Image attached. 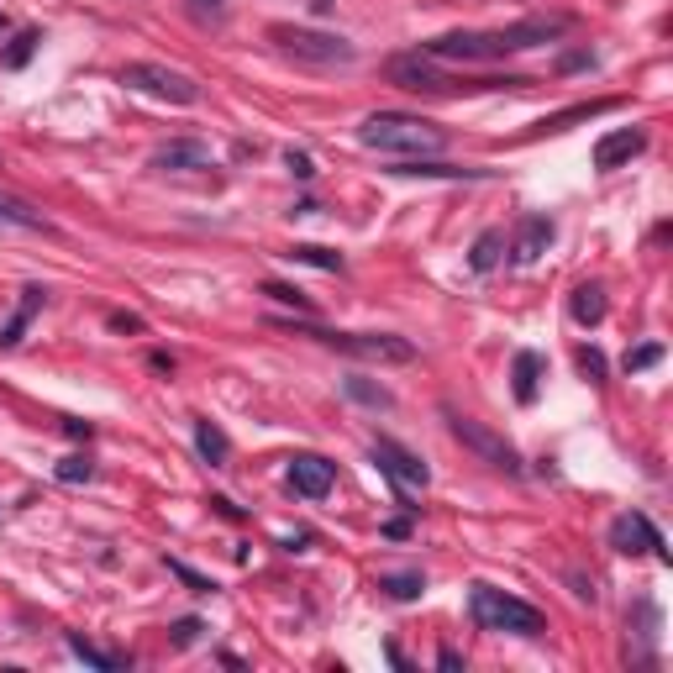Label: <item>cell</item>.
Wrapping results in <instances>:
<instances>
[{"mask_svg": "<svg viewBox=\"0 0 673 673\" xmlns=\"http://www.w3.org/2000/svg\"><path fill=\"white\" fill-rule=\"evenodd\" d=\"M358 142L374 153H395V158H432L447 148V132L437 121L411 116V111H374V116H363Z\"/></svg>", "mask_w": 673, "mask_h": 673, "instance_id": "cell-1", "label": "cell"}, {"mask_svg": "<svg viewBox=\"0 0 673 673\" xmlns=\"http://www.w3.org/2000/svg\"><path fill=\"white\" fill-rule=\"evenodd\" d=\"M274 326H284V332H300V337H316L326 342V348L348 353L358 363H416V342L411 337H395V332H332V326H316L311 316H279Z\"/></svg>", "mask_w": 673, "mask_h": 673, "instance_id": "cell-2", "label": "cell"}, {"mask_svg": "<svg viewBox=\"0 0 673 673\" xmlns=\"http://www.w3.org/2000/svg\"><path fill=\"white\" fill-rule=\"evenodd\" d=\"M468 610H474L479 631H511V637H542V631H547L537 605L505 595V589H495V584H474V589H468Z\"/></svg>", "mask_w": 673, "mask_h": 673, "instance_id": "cell-3", "label": "cell"}, {"mask_svg": "<svg viewBox=\"0 0 673 673\" xmlns=\"http://www.w3.org/2000/svg\"><path fill=\"white\" fill-rule=\"evenodd\" d=\"M269 43L279 48V53H290V58H300V64H316V69H348L353 58H358V48L348 43V37H337V32H316V27H295V22H274L269 27Z\"/></svg>", "mask_w": 673, "mask_h": 673, "instance_id": "cell-4", "label": "cell"}, {"mask_svg": "<svg viewBox=\"0 0 673 673\" xmlns=\"http://www.w3.org/2000/svg\"><path fill=\"white\" fill-rule=\"evenodd\" d=\"M121 85L153 95V100H169V106H195V100H200L195 79L169 69V64H127V69H121Z\"/></svg>", "mask_w": 673, "mask_h": 673, "instance_id": "cell-5", "label": "cell"}, {"mask_svg": "<svg viewBox=\"0 0 673 673\" xmlns=\"http://www.w3.org/2000/svg\"><path fill=\"white\" fill-rule=\"evenodd\" d=\"M447 416V432H453L468 453H479L489 468H500V474H521V453L511 442H505L500 432H489L484 421H474V416H458V411H442Z\"/></svg>", "mask_w": 673, "mask_h": 673, "instance_id": "cell-6", "label": "cell"}, {"mask_svg": "<svg viewBox=\"0 0 673 673\" xmlns=\"http://www.w3.org/2000/svg\"><path fill=\"white\" fill-rule=\"evenodd\" d=\"M421 53L442 58V64H495V58H505L495 32H442L432 43H421Z\"/></svg>", "mask_w": 673, "mask_h": 673, "instance_id": "cell-7", "label": "cell"}, {"mask_svg": "<svg viewBox=\"0 0 673 673\" xmlns=\"http://www.w3.org/2000/svg\"><path fill=\"white\" fill-rule=\"evenodd\" d=\"M568 27H574V16H521V22H511V27H495V43H500L505 58H511V53H526V48L558 43Z\"/></svg>", "mask_w": 673, "mask_h": 673, "instance_id": "cell-8", "label": "cell"}, {"mask_svg": "<svg viewBox=\"0 0 673 673\" xmlns=\"http://www.w3.org/2000/svg\"><path fill=\"white\" fill-rule=\"evenodd\" d=\"M390 79L400 90H411V95H453L458 85L437 69V58H426V53H400L390 58Z\"/></svg>", "mask_w": 673, "mask_h": 673, "instance_id": "cell-9", "label": "cell"}, {"mask_svg": "<svg viewBox=\"0 0 673 673\" xmlns=\"http://www.w3.org/2000/svg\"><path fill=\"white\" fill-rule=\"evenodd\" d=\"M374 463H379V474H390L400 484V495H405V489H426V484H432V468H426L411 447H400L395 437H374Z\"/></svg>", "mask_w": 673, "mask_h": 673, "instance_id": "cell-10", "label": "cell"}, {"mask_svg": "<svg viewBox=\"0 0 673 673\" xmlns=\"http://www.w3.org/2000/svg\"><path fill=\"white\" fill-rule=\"evenodd\" d=\"M610 547H616V553H626V558H642V553L668 558V547H663V537H658V526H652L642 511H621L616 521H610Z\"/></svg>", "mask_w": 673, "mask_h": 673, "instance_id": "cell-11", "label": "cell"}, {"mask_svg": "<svg viewBox=\"0 0 673 673\" xmlns=\"http://www.w3.org/2000/svg\"><path fill=\"white\" fill-rule=\"evenodd\" d=\"M332 484H337V463L332 458H321V453H295L290 458V489L305 500H326L332 495Z\"/></svg>", "mask_w": 673, "mask_h": 673, "instance_id": "cell-12", "label": "cell"}, {"mask_svg": "<svg viewBox=\"0 0 673 673\" xmlns=\"http://www.w3.org/2000/svg\"><path fill=\"white\" fill-rule=\"evenodd\" d=\"M216 153H211V142H200V137H174V142H163V148H153V169H174V174H185V169H211Z\"/></svg>", "mask_w": 673, "mask_h": 673, "instance_id": "cell-13", "label": "cell"}, {"mask_svg": "<svg viewBox=\"0 0 673 673\" xmlns=\"http://www.w3.org/2000/svg\"><path fill=\"white\" fill-rule=\"evenodd\" d=\"M647 148V132L642 127H616V132H605L600 142H595V169H621V163H631Z\"/></svg>", "mask_w": 673, "mask_h": 673, "instance_id": "cell-14", "label": "cell"}, {"mask_svg": "<svg viewBox=\"0 0 673 673\" xmlns=\"http://www.w3.org/2000/svg\"><path fill=\"white\" fill-rule=\"evenodd\" d=\"M553 237H558L553 216H526V221H521V232H516V242H511L516 263H537L547 248H553Z\"/></svg>", "mask_w": 673, "mask_h": 673, "instance_id": "cell-15", "label": "cell"}, {"mask_svg": "<svg viewBox=\"0 0 673 673\" xmlns=\"http://www.w3.org/2000/svg\"><path fill=\"white\" fill-rule=\"evenodd\" d=\"M43 305H48V290H43V284H27V290H22V305H16L11 321L0 326V353H11L16 342L27 337V326H32V316L43 311Z\"/></svg>", "mask_w": 673, "mask_h": 673, "instance_id": "cell-16", "label": "cell"}, {"mask_svg": "<svg viewBox=\"0 0 673 673\" xmlns=\"http://www.w3.org/2000/svg\"><path fill=\"white\" fill-rule=\"evenodd\" d=\"M390 174H400V179H489V169H458V163H437V158H400Z\"/></svg>", "mask_w": 673, "mask_h": 673, "instance_id": "cell-17", "label": "cell"}, {"mask_svg": "<svg viewBox=\"0 0 673 673\" xmlns=\"http://www.w3.org/2000/svg\"><path fill=\"white\" fill-rule=\"evenodd\" d=\"M195 453L206 458L211 468H227L232 463V437L221 432L211 416H195Z\"/></svg>", "mask_w": 673, "mask_h": 673, "instance_id": "cell-18", "label": "cell"}, {"mask_svg": "<svg viewBox=\"0 0 673 673\" xmlns=\"http://www.w3.org/2000/svg\"><path fill=\"white\" fill-rule=\"evenodd\" d=\"M0 227H16V232H53V221L43 211H32L27 200H16L0 190Z\"/></svg>", "mask_w": 673, "mask_h": 673, "instance_id": "cell-19", "label": "cell"}, {"mask_svg": "<svg viewBox=\"0 0 673 673\" xmlns=\"http://www.w3.org/2000/svg\"><path fill=\"white\" fill-rule=\"evenodd\" d=\"M605 311H610V300H605L600 284H579V290L568 295V316H574L579 326H600Z\"/></svg>", "mask_w": 673, "mask_h": 673, "instance_id": "cell-20", "label": "cell"}, {"mask_svg": "<svg viewBox=\"0 0 673 673\" xmlns=\"http://www.w3.org/2000/svg\"><path fill=\"white\" fill-rule=\"evenodd\" d=\"M500 253H505V232H500V227H484V232L474 237V253H468V269H474V274H495Z\"/></svg>", "mask_w": 673, "mask_h": 673, "instance_id": "cell-21", "label": "cell"}, {"mask_svg": "<svg viewBox=\"0 0 673 673\" xmlns=\"http://www.w3.org/2000/svg\"><path fill=\"white\" fill-rule=\"evenodd\" d=\"M284 258H290V263H305V269H321V274H342V269H348V263H342V253L316 248V242H295V248H284Z\"/></svg>", "mask_w": 673, "mask_h": 673, "instance_id": "cell-22", "label": "cell"}, {"mask_svg": "<svg viewBox=\"0 0 673 673\" xmlns=\"http://www.w3.org/2000/svg\"><path fill=\"white\" fill-rule=\"evenodd\" d=\"M542 390V353H516V405H537Z\"/></svg>", "mask_w": 673, "mask_h": 673, "instance_id": "cell-23", "label": "cell"}, {"mask_svg": "<svg viewBox=\"0 0 673 673\" xmlns=\"http://www.w3.org/2000/svg\"><path fill=\"white\" fill-rule=\"evenodd\" d=\"M342 395H348V400H358V405H369V411H390V405H395V395L384 390V384H374V379H358V374H348V379H342Z\"/></svg>", "mask_w": 673, "mask_h": 673, "instance_id": "cell-24", "label": "cell"}, {"mask_svg": "<svg viewBox=\"0 0 673 673\" xmlns=\"http://www.w3.org/2000/svg\"><path fill=\"white\" fill-rule=\"evenodd\" d=\"M37 43H43V32H37V27L16 32L11 43L0 48V64H6V69H27V64H32V53H37Z\"/></svg>", "mask_w": 673, "mask_h": 673, "instance_id": "cell-25", "label": "cell"}, {"mask_svg": "<svg viewBox=\"0 0 673 673\" xmlns=\"http://www.w3.org/2000/svg\"><path fill=\"white\" fill-rule=\"evenodd\" d=\"M64 642H69V652H74L79 663H90V668H100V673H116V668H121V658H116V652H100L95 642H85V637H79V631H69Z\"/></svg>", "mask_w": 673, "mask_h": 673, "instance_id": "cell-26", "label": "cell"}, {"mask_svg": "<svg viewBox=\"0 0 673 673\" xmlns=\"http://www.w3.org/2000/svg\"><path fill=\"white\" fill-rule=\"evenodd\" d=\"M379 589L390 600H421L426 595V574H416V568L411 574H379Z\"/></svg>", "mask_w": 673, "mask_h": 673, "instance_id": "cell-27", "label": "cell"}, {"mask_svg": "<svg viewBox=\"0 0 673 673\" xmlns=\"http://www.w3.org/2000/svg\"><path fill=\"white\" fill-rule=\"evenodd\" d=\"M263 295H269L274 305H290V311H300V316H316L311 295H300L295 284H279V279H269V284H263Z\"/></svg>", "mask_w": 673, "mask_h": 673, "instance_id": "cell-28", "label": "cell"}, {"mask_svg": "<svg viewBox=\"0 0 673 673\" xmlns=\"http://www.w3.org/2000/svg\"><path fill=\"white\" fill-rule=\"evenodd\" d=\"M53 479H58V484H90V479H95V463H90L85 453H74V458H64V463L53 468Z\"/></svg>", "mask_w": 673, "mask_h": 673, "instance_id": "cell-29", "label": "cell"}, {"mask_svg": "<svg viewBox=\"0 0 673 673\" xmlns=\"http://www.w3.org/2000/svg\"><path fill=\"white\" fill-rule=\"evenodd\" d=\"M163 563H169V574H174L179 584H190L195 595H216V579H211V574H195V568L179 563V558H163Z\"/></svg>", "mask_w": 673, "mask_h": 673, "instance_id": "cell-30", "label": "cell"}, {"mask_svg": "<svg viewBox=\"0 0 673 673\" xmlns=\"http://www.w3.org/2000/svg\"><path fill=\"white\" fill-rule=\"evenodd\" d=\"M652 363H663V342H642V348H631L621 358V369L626 374H642V369H652Z\"/></svg>", "mask_w": 673, "mask_h": 673, "instance_id": "cell-31", "label": "cell"}, {"mask_svg": "<svg viewBox=\"0 0 673 673\" xmlns=\"http://www.w3.org/2000/svg\"><path fill=\"white\" fill-rule=\"evenodd\" d=\"M200 631H206V621L185 616V621H174V626H169V637H174V647H195V642H200Z\"/></svg>", "mask_w": 673, "mask_h": 673, "instance_id": "cell-32", "label": "cell"}, {"mask_svg": "<svg viewBox=\"0 0 673 673\" xmlns=\"http://www.w3.org/2000/svg\"><path fill=\"white\" fill-rule=\"evenodd\" d=\"M574 363H579V374H589V379H605V358H600L595 348H579V353H574Z\"/></svg>", "mask_w": 673, "mask_h": 673, "instance_id": "cell-33", "label": "cell"}, {"mask_svg": "<svg viewBox=\"0 0 673 673\" xmlns=\"http://www.w3.org/2000/svg\"><path fill=\"white\" fill-rule=\"evenodd\" d=\"M284 169H290L295 179H311V174H316V163H311V153H300V148H290V153H284Z\"/></svg>", "mask_w": 673, "mask_h": 673, "instance_id": "cell-34", "label": "cell"}, {"mask_svg": "<svg viewBox=\"0 0 673 673\" xmlns=\"http://www.w3.org/2000/svg\"><path fill=\"white\" fill-rule=\"evenodd\" d=\"M106 326H111V332H142V316H132V311H111Z\"/></svg>", "mask_w": 673, "mask_h": 673, "instance_id": "cell-35", "label": "cell"}, {"mask_svg": "<svg viewBox=\"0 0 673 673\" xmlns=\"http://www.w3.org/2000/svg\"><path fill=\"white\" fill-rule=\"evenodd\" d=\"M211 511H216L221 521H242V505H232L227 495H211Z\"/></svg>", "mask_w": 673, "mask_h": 673, "instance_id": "cell-36", "label": "cell"}, {"mask_svg": "<svg viewBox=\"0 0 673 673\" xmlns=\"http://www.w3.org/2000/svg\"><path fill=\"white\" fill-rule=\"evenodd\" d=\"M437 668H447V673H463L468 663H463V652H458V647H442V652H437Z\"/></svg>", "mask_w": 673, "mask_h": 673, "instance_id": "cell-37", "label": "cell"}, {"mask_svg": "<svg viewBox=\"0 0 673 673\" xmlns=\"http://www.w3.org/2000/svg\"><path fill=\"white\" fill-rule=\"evenodd\" d=\"M64 432H69L74 442H90V437H95V426H90V421H79V416H69V421H64Z\"/></svg>", "mask_w": 673, "mask_h": 673, "instance_id": "cell-38", "label": "cell"}, {"mask_svg": "<svg viewBox=\"0 0 673 673\" xmlns=\"http://www.w3.org/2000/svg\"><path fill=\"white\" fill-rule=\"evenodd\" d=\"M384 537H390V542H405V537H411V521H405V516L384 521Z\"/></svg>", "mask_w": 673, "mask_h": 673, "instance_id": "cell-39", "label": "cell"}, {"mask_svg": "<svg viewBox=\"0 0 673 673\" xmlns=\"http://www.w3.org/2000/svg\"><path fill=\"white\" fill-rule=\"evenodd\" d=\"M279 547H284V553H305V547H311V532H295V537H284Z\"/></svg>", "mask_w": 673, "mask_h": 673, "instance_id": "cell-40", "label": "cell"}, {"mask_svg": "<svg viewBox=\"0 0 673 673\" xmlns=\"http://www.w3.org/2000/svg\"><path fill=\"white\" fill-rule=\"evenodd\" d=\"M584 64H595V58H589V53H568L558 69H563V74H574V69H584Z\"/></svg>", "mask_w": 673, "mask_h": 673, "instance_id": "cell-41", "label": "cell"}, {"mask_svg": "<svg viewBox=\"0 0 673 673\" xmlns=\"http://www.w3.org/2000/svg\"><path fill=\"white\" fill-rule=\"evenodd\" d=\"M148 363H153L158 374H174V353H148Z\"/></svg>", "mask_w": 673, "mask_h": 673, "instance_id": "cell-42", "label": "cell"}, {"mask_svg": "<svg viewBox=\"0 0 673 673\" xmlns=\"http://www.w3.org/2000/svg\"><path fill=\"white\" fill-rule=\"evenodd\" d=\"M574 595H579V600H595V584H589V579H579V574H574Z\"/></svg>", "mask_w": 673, "mask_h": 673, "instance_id": "cell-43", "label": "cell"}, {"mask_svg": "<svg viewBox=\"0 0 673 673\" xmlns=\"http://www.w3.org/2000/svg\"><path fill=\"white\" fill-rule=\"evenodd\" d=\"M190 6H195V11H216V6H221V0H190Z\"/></svg>", "mask_w": 673, "mask_h": 673, "instance_id": "cell-44", "label": "cell"}, {"mask_svg": "<svg viewBox=\"0 0 673 673\" xmlns=\"http://www.w3.org/2000/svg\"><path fill=\"white\" fill-rule=\"evenodd\" d=\"M0 32H6V16H0Z\"/></svg>", "mask_w": 673, "mask_h": 673, "instance_id": "cell-45", "label": "cell"}]
</instances>
